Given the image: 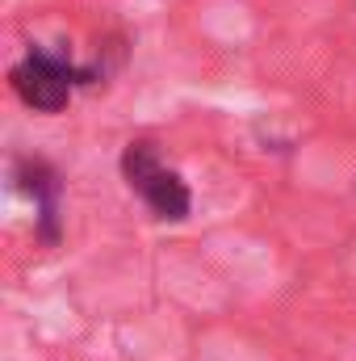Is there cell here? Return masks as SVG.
Masks as SVG:
<instances>
[{"label":"cell","instance_id":"6da1fadb","mask_svg":"<svg viewBox=\"0 0 356 361\" xmlns=\"http://www.w3.org/2000/svg\"><path fill=\"white\" fill-rule=\"evenodd\" d=\"M122 177L126 185L151 206V214L155 219H164V223H180V219H189V210H193V193H189V185L180 177L177 169H168L164 160H160V152L151 147V143H130L126 152H122Z\"/></svg>","mask_w":356,"mask_h":361},{"label":"cell","instance_id":"7a4b0ae2","mask_svg":"<svg viewBox=\"0 0 356 361\" xmlns=\"http://www.w3.org/2000/svg\"><path fill=\"white\" fill-rule=\"evenodd\" d=\"M84 85V72L72 68V55L68 51H55V47H34L17 68H13V89L17 97L38 109V114H59L68 101H72V89Z\"/></svg>","mask_w":356,"mask_h":361},{"label":"cell","instance_id":"3957f363","mask_svg":"<svg viewBox=\"0 0 356 361\" xmlns=\"http://www.w3.org/2000/svg\"><path fill=\"white\" fill-rule=\"evenodd\" d=\"M13 180H17V185L30 193V202L38 206V235H42V244H55V240H59V193H63L55 169L42 164V160H17Z\"/></svg>","mask_w":356,"mask_h":361}]
</instances>
